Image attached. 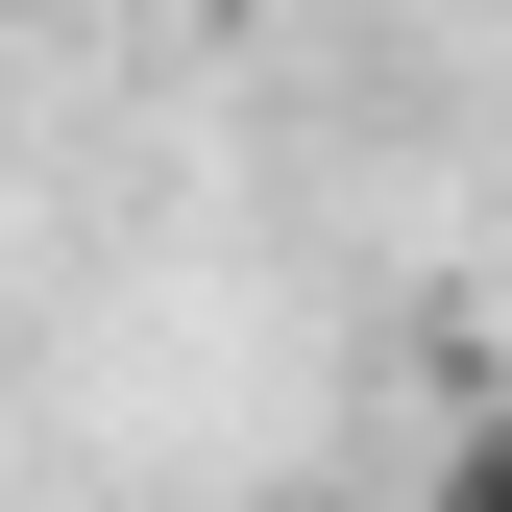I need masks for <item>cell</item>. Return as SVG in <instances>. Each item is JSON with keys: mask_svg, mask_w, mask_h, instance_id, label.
<instances>
[]
</instances>
